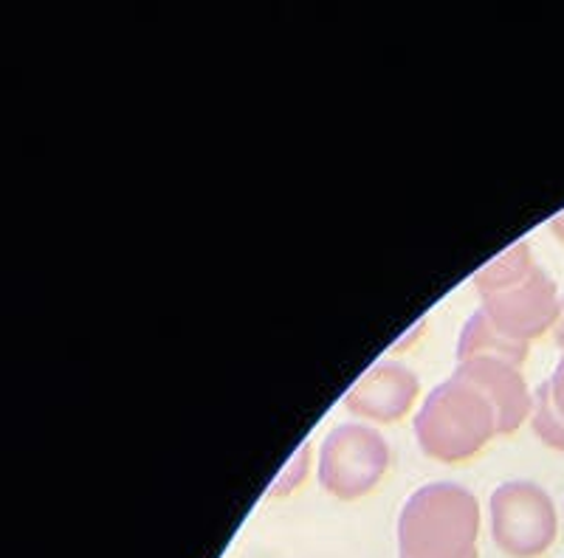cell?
Segmentation results:
<instances>
[{
  "instance_id": "obj_9",
  "label": "cell",
  "mask_w": 564,
  "mask_h": 558,
  "mask_svg": "<svg viewBox=\"0 0 564 558\" xmlns=\"http://www.w3.org/2000/svg\"><path fill=\"white\" fill-rule=\"evenodd\" d=\"M531 424L542 444L564 451V355L558 359L551 379L533 392Z\"/></svg>"
},
{
  "instance_id": "obj_10",
  "label": "cell",
  "mask_w": 564,
  "mask_h": 558,
  "mask_svg": "<svg viewBox=\"0 0 564 558\" xmlns=\"http://www.w3.org/2000/svg\"><path fill=\"white\" fill-rule=\"evenodd\" d=\"M308 469H311V446L305 444L294 457H291L289 466L282 469V474L276 477L269 494H274V496L291 494V491H294V488H300L302 480L308 477Z\"/></svg>"
},
{
  "instance_id": "obj_12",
  "label": "cell",
  "mask_w": 564,
  "mask_h": 558,
  "mask_svg": "<svg viewBox=\"0 0 564 558\" xmlns=\"http://www.w3.org/2000/svg\"><path fill=\"white\" fill-rule=\"evenodd\" d=\"M553 330H556V344L562 347V353H564V299H562V316H558V325Z\"/></svg>"
},
{
  "instance_id": "obj_3",
  "label": "cell",
  "mask_w": 564,
  "mask_h": 558,
  "mask_svg": "<svg viewBox=\"0 0 564 558\" xmlns=\"http://www.w3.org/2000/svg\"><path fill=\"white\" fill-rule=\"evenodd\" d=\"M500 435L497 412L480 390L452 372L423 398L415 415L417 446L437 462H463L480 455Z\"/></svg>"
},
{
  "instance_id": "obj_5",
  "label": "cell",
  "mask_w": 564,
  "mask_h": 558,
  "mask_svg": "<svg viewBox=\"0 0 564 558\" xmlns=\"http://www.w3.org/2000/svg\"><path fill=\"white\" fill-rule=\"evenodd\" d=\"M390 444L365 424H341L327 431L319 449V482L336 500H359L384 480Z\"/></svg>"
},
{
  "instance_id": "obj_7",
  "label": "cell",
  "mask_w": 564,
  "mask_h": 558,
  "mask_svg": "<svg viewBox=\"0 0 564 558\" xmlns=\"http://www.w3.org/2000/svg\"><path fill=\"white\" fill-rule=\"evenodd\" d=\"M455 375L480 390L497 412L500 435H511L533 415V395L525 384L520 366L497 359L457 361Z\"/></svg>"
},
{
  "instance_id": "obj_2",
  "label": "cell",
  "mask_w": 564,
  "mask_h": 558,
  "mask_svg": "<svg viewBox=\"0 0 564 558\" xmlns=\"http://www.w3.org/2000/svg\"><path fill=\"white\" fill-rule=\"evenodd\" d=\"M480 502L455 482L417 488L398 516V558H477Z\"/></svg>"
},
{
  "instance_id": "obj_8",
  "label": "cell",
  "mask_w": 564,
  "mask_h": 558,
  "mask_svg": "<svg viewBox=\"0 0 564 558\" xmlns=\"http://www.w3.org/2000/svg\"><path fill=\"white\" fill-rule=\"evenodd\" d=\"M525 341H517L511 336L502 333L482 310L475 316H468L463 325L460 341H457V361H471V359H497L506 364L522 366L528 359Z\"/></svg>"
},
{
  "instance_id": "obj_1",
  "label": "cell",
  "mask_w": 564,
  "mask_h": 558,
  "mask_svg": "<svg viewBox=\"0 0 564 558\" xmlns=\"http://www.w3.org/2000/svg\"><path fill=\"white\" fill-rule=\"evenodd\" d=\"M475 291L482 314L502 333L525 344L556 328L562 316L556 283L533 260L528 243L511 245L482 265L475 274Z\"/></svg>"
},
{
  "instance_id": "obj_6",
  "label": "cell",
  "mask_w": 564,
  "mask_h": 558,
  "mask_svg": "<svg viewBox=\"0 0 564 558\" xmlns=\"http://www.w3.org/2000/svg\"><path fill=\"white\" fill-rule=\"evenodd\" d=\"M421 395V381L412 370L398 361H379L347 390L345 406L350 415L376 420V424H395L415 406Z\"/></svg>"
},
{
  "instance_id": "obj_11",
  "label": "cell",
  "mask_w": 564,
  "mask_h": 558,
  "mask_svg": "<svg viewBox=\"0 0 564 558\" xmlns=\"http://www.w3.org/2000/svg\"><path fill=\"white\" fill-rule=\"evenodd\" d=\"M551 231H553V234H556V238L562 240V243H564V212H558L556 218L551 220Z\"/></svg>"
},
{
  "instance_id": "obj_4",
  "label": "cell",
  "mask_w": 564,
  "mask_h": 558,
  "mask_svg": "<svg viewBox=\"0 0 564 558\" xmlns=\"http://www.w3.org/2000/svg\"><path fill=\"white\" fill-rule=\"evenodd\" d=\"M494 545L511 558H539L558 533L556 505L545 488L531 480L502 482L488 500Z\"/></svg>"
}]
</instances>
